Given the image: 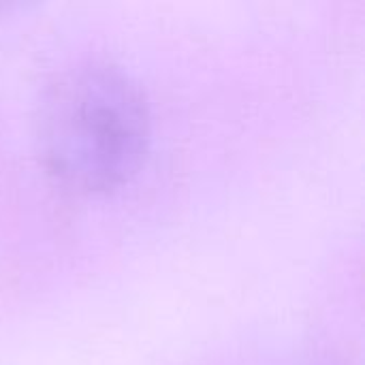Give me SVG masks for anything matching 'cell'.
<instances>
[{
	"mask_svg": "<svg viewBox=\"0 0 365 365\" xmlns=\"http://www.w3.org/2000/svg\"><path fill=\"white\" fill-rule=\"evenodd\" d=\"M150 107L118 64L86 60L60 71L36 111V143L49 173L83 192L126 184L150 145Z\"/></svg>",
	"mask_w": 365,
	"mask_h": 365,
	"instance_id": "1",
	"label": "cell"
}]
</instances>
